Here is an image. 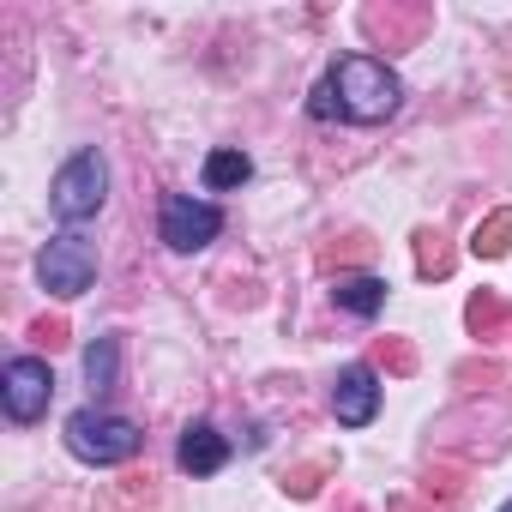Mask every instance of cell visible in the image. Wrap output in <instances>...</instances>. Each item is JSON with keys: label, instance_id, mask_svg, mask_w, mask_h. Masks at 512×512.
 Returning <instances> with one entry per match:
<instances>
[{"label": "cell", "instance_id": "10", "mask_svg": "<svg viewBox=\"0 0 512 512\" xmlns=\"http://www.w3.org/2000/svg\"><path fill=\"white\" fill-rule=\"evenodd\" d=\"M85 380H91V392L103 398V392H115V380H121V338L109 332V338H97L91 350H85Z\"/></svg>", "mask_w": 512, "mask_h": 512}, {"label": "cell", "instance_id": "1", "mask_svg": "<svg viewBox=\"0 0 512 512\" xmlns=\"http://www.w3.org/2000/svg\"><path fill=\"white\" fill-rule=\"evenodd\" d=\"M314 121H356V127H380V121H392L398 109H404V85H398V73L386 67V61H374V55H344L326 79H320V91H314Z\"/></svg>", "mask_w": 512, "mask_h": 512}, {"label": "cell", "instance_id": "14", "mask_svg": "<svg viewBox=\"0 0 512 512\" xmlns=\"http://www.w3.org/2000/svg\"><path fill=\"white\" fill-rule=\"evenodd\" d=\"M416 266H422V272H434V278H440V272H452V260L434 247V235H422V260H416Z\"/></svg>", "mask_w": 512, "mask_h": 512}, {"label": "cell", "instance_id": "9", "mask_svg": "<svg viewBox=\"0 0 512 512\" xmlns=\"http://www.w3.org/2000/svg\"><path fill=\"white\" fill-rule=\"evenodd\" d=\"M332 302H338L344 314H356V320H374V314L386 308V284L368 278V272H356V278H338V284H332Z\"/></svg>", "mask_w": 512, "mask_h": 512}, {"label": "cell", "instance_id": "12", "mask_svg": "<svg viewBox=\"0 0 512 512\" xmlns=\"http://www.w3.org/2000/svg\"><path fill=\"white\" fill-rule=\"evenodd\" d=\"M482 260H500V253L512 247V211H494L488 223H476V241H470Z\"/></svg>", "mask_w": 512, "mask_h": 512}, {"label": "cell", "instance_id": "2", "mask_svg": "<svg viewBox=\"0 0 512 512\" xmlns=\"http://www.w3.org/2000/svg\"><path fill=\"white\" fill-rule=\"evenodd\" d=\"M103 199H109V163H103L97 145H85V151H73V157L55 169L49 205H55V217H61L67 229H79V223H91V217L103 211Z\"/></svg>", "mask_w": 512, "mask_h": 512}, {"label": "cell", "instance_id": "16", "mask_svg": "<svg viewBox=\"0 0 512 512\" xmlns=\"http://www.w3.org/2000/svg\"><path fill=\"white\" fill-rule=\"evenodd\" d=\"M500 512H512V500H506V506H500Z\"/></svg>", "mask_w": 512, "mask_h": 512}, {"label": "cell", "instance_id": "3", "mask_svg": "<svg viewBox=\"0 0 512 512\" xmlns=\"http://www.w3.org/2000/svg\"><path fill=\"white\" fill-rule=\"evenodd\" d=\"M67 446H73V458H85V464H127V458H139V446H145V434H139V422L133 416H115V410H73L67 416Z\"/></svg>", "mask_w": 512, "mask_h": 512}, {"label": "cell", "instance_id": "6", "mask_svg": "<svg viewBox=\"0 0 512 512\" xmlns=\"http://www.w3.org/2000/svg\"><path fill=\"white\" fill-rule=\"evenodd\" d=\"M55 398V368L37 362V356H13L0 368V404H7L13 422H37Z\"/></svg>", "mask_w": 512, "mask_h": 512}, {"label": "cell", "instance_id": "4", "mask_svg": "<svg viewBox=\"0 0 512 512\" xmlns=\"http://www.w3.org/2000/svg\"><path fill=\"white\" fill-rule=\"evenodd\" d=\"M37 278H43V290H49V296H61V302L85 296V290L97 284V247H91L79 229L55 235V241L43 247V260H37Z\"/></svg>", "mask_w": 512, "mask_h": 512}, {"label": "cell", "instance_id": "15", "mask_svg": "<svg viewBox=\"0 0 512 512\" xmlns=\"http://www.w3.org/2000/svg\"><path fill=\"white\" fill-rule=\"evenodd\" d=\"M37 338H43V344H61V338H67V326H61V320H43V326H37Z\"/></svg>", "mask_w": 512, "mask_h": 512}, {"label": "cell", "instance_id": "13", "mask_svg": "<svg viewBox=\"0 0 512 512\" xmlns=\"http://www.w3.org/2000/svg\"><path fill=\"white\" fill-rule=\"evenodd\" d=\"M500 320H506V308H500L494 296H476V302H470V332H494Z\"/></svg>", "mask_w": 512, "mask_h": 512}, {"label": "cell", "instance_id": "5", "mask_svg": "<svg viewBox=\"0 0 512 512\" xmlns=\"http://www.w3.org/2000/svg\"><path fill=\"white\" fill-rule=\"evenodd\" d=\"M157 235L175 247V253H199L223 235V211L211 199H193V193H169L163 199V217H157Z\"/></svg>", "mask_w": 512, "mask_h": 512}, {"label": "cell", "instance_id": "7", "mask_svg": "<svg viewBox=\"0 0 512 512\" xmlns=\"http://www.w3.org/2000/svg\"><path fill=\"white\" fill-rule=\"evenodd\" d=\"M332 410H338L344 428H368L374 410H380V374H374L368 362H350V368L332 380Z\"/></svg>", "mask_w": 512, "mask_h": 512}, {"label": "cell", "instance_id": "8", "mask_svg": "<svg viewBox=\"0 0 512 512\" xmlns=\"http://www.w3.org/2000/svg\"><path fill=\"white\" fill-rule=\"evenodd\" d=\"M175 464H181L187 476H217V470L229 464V440H223L211 422H187V428H181V446H175Z\"/></svg>", "mask_w": 512, "mask_h": 512}, {"label": "cell", "instance_id": "11", "mask_svg": "<svg viewBox=\"0 0 512 512\" xmlns=\"http://www.w3.org/2000/svg\"><path fill=\"white\" fill-rule=\"evenodd\" d=\"M247 175H253V157H247V151H211V157H205V187H211V193L241 187Z\"/></svg>", "mask_w": 512, "mask_h": 512}]
</instances>
